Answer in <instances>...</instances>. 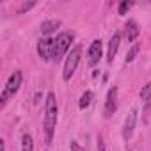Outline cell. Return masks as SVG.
Returning <instances> with one entry per match:
<instances>
[{
  "mask_svg": "<svg viewBox=\"0 0 151 151\" xmlns=\"http://www.w3.org/2000/svg\"><path fill=\"white\" fill-rule=\"evenodd\" d=\"M22 78H23L22 77V71H14L9 77V80H7V84H6V87L2 91V96H0V109H4L7 105V101L18 93V89L22 86Z\"/></svg>",
  "mask_w": 151,
  "mask_h": 151,
  "instance_id": "obj_2",
  "label": "cell"
},
{
  "mask_svg": "<svg viewBox=\"0 0 151 151\" xmlns=\"http://www.w3.org/2000/svg\"><path fill=\"white\" fill-rule=\"evenodd\" d=\"M59 27H60V22L59 20H48V22H43L41 23V32L43 34H52Z\"/></svg>",
  "mask_w": 151,
  "mask_h": 151,
  "instance_id": "obj_11",
  "label": "cell"
},
{
  "mask_svg": "<svg viewBox=\"0 0 151 151\" xmlns=\"http://www.w3.org/2000/svg\"><path fill=\"white\" fill-rule=\"evenodd\" d=\"M119 43H121V34L116 32V34L110 37V43H109V52H107V60H109V62L114 60V57H116V53H117V50H119Z\"/></svg>",
  "mask_w": 151,
  "mask_h": 151,
  "instance_id": "obj_9",
  "label": "cell"
},
{
  "mask_svg": "<svg viewBox=\"0 0 151 151\" xmlns=\"http://www.w3.org/2000/svg\"><path fill=\"white\" fill-rule=\"evenodd\" d=\"M71 41H73V36H71L69 32H60V34L53 39V60H55V62H59V60L66 55V52H68L69 46H71Z\"/></svg>",
  "mask_w": 151,
  "mask_h": 151,
  "instance_id": "obj_3",
  "label": "cell"
},
{
  "mask_svg": "<svg viewBox=\"0 0 151 151\" xmlns=\"http://www.w3.org/2000/svg\"><path fill=\"white\" fill-rule=\"evenodd\" d=\"M71 151H84V149H82L77 142H71Z\"/></svg>",
  "mask_w": 151,
  "mask_h": 151,
  "instance_id": "obj_18",
  "label": "cell"
},
{
  "mask_svg": "<svg viewBox=\"0 0 151 151\" xmlns=\"http://www.w3.org/2000/svg\"><path fill=\"white\" fill-rule=\"evenodd\" d=\"M34 6H36V2H23V4H22V7L18 9V13L22 14V13H25V11H29V9H32Z\"/></svg>",
  "mask_w": 151,
  "mask_h": 151,
  "instance_id": "obj_17",
  "label": "cell"
},
{
  "mask_svg": "<svg viewBox=\"0 0 151 151\" xmlns=\"http://www.w3.org/2000/svg\"><path fill=\"white\" fill-rule=\"evenodd\" d=\"M139 50H140V46H139V45L135 43V45H133V46L130 48V52L126 53V64H128V62H132V60H133V59L137 57V53H139Z\"/></svg>",
  "mask_w": 151,
  "mask_h": 151,
  "instance_id": "obj_14",
  "label": "cell"
},
{
  "mask_svg": "<svg viewBox=\"0 0 151 151\" xmlns=\"http://www.w3.org/2000/svg\"><path fill=\"white\" fill-rule=\"evenodd\" d=\"M101 53H103V45L100 39H94L87 50V64L89 66H96L101 59Z\"/></svg>",
  "mask_w": 151,
  "mask_h": 151,
  "instance_id": "obj_5",
  "label": "cell"
},
{
  "mask_svg": "<svg viewBox=\"0 0 151 151\" xmlns=\"http://www.w3.org/2000/svg\"><path fill=\"white\" fill-rule=\"evenodd\" d=\"M91 101H93V91H86L82 96H80V101H78V107L84 110V109H87L89 105H91Z\"/></svg>",
  "mask_w": 151,
  "mask_h": 151,
  "instance_id": "obj_12",
  "label": "cell"
},
{
  "mask_svg": "<svg viewBox=\"0 0 151 151\" xmlns=\"http://www.w3.org/2000/svg\"><path fill=\"white\" fill-rule=\"evenodd\" d=\"M80 55H82V46H75L71 50V53L68 55V59L64 62V69H62V78L66 82L73 77V73L77 71V66L80 62Z\"/></svg>",
  "mask_w": 151,
  "mask_h": 151,
  "instance_id": "obj_4",
  "label": "cell"
},
{
  "mask_svg": "<svg viewBox=\"0 0 151 151\" xmlns=\"http://www.w3.org/2000/svg\"><path fill=\"white\" fill-rule=\"evenodd\" d=\"M135 121H137V110L132 109L130 114L124 119V128H123V139L124 140H130L132 139V133H133V128H135Z\"/></svg>",
  "mask_w": 151,
  "mask_h": 151,
  "instance_id": "obj_8",
  "label": "cell"
},
{
  "mask_svg": "<svg viewBox=\"0 0 151 151\" xmlns=\"http://www.w3.org/2000/svg\"><path fill=\"white\" fill-rule=\"evenodd\" d=\"M132 7V2H126V0H124V2H121L119 4V9H117V13L119 14H126V11Z\"/></svg>",
  "mask_w": 151,
  "mask_h": 151,
  "instance_id": "obj_16",
  "label": "cell"
},
{
  "mask_svg": "<svg viewBox=\"0 0 151 151\" xmlns=\"http://www.w3.org/2000/svg\"><path fill=\"white\" fill-rule=\"evenodd\" d=\"M140 98H142V100H151V82H147V84L140 89Z\"/></svg>",
  "mask_w": 151,
  "mask_h": 151,
  "instance_id": "obj_15",
  "label": "cell"
},
{
  "mask_svg": "<svg viewBox=\"0 0 151 151\" xmlns=\"http://www.w3.org/2000/svg\"><path fill=\"white\" fill-rule=\"evenodd\" d=\"M22 151H34V142L29 133H25L22 137Z\"/></svg>",
  "mask_w": 151,
  "mask_h": 151,
  "instance_id": "obj_13",
  "label": "cell"
},
{
  "mask_svg": "<svg viewBox=\"0 0 151 151\" xmlns=\"http://www.w3.org/2000/svg\"><path fill=\"white\" fill-rule=\"evenodd\" d=\"M45 135H46V142L50 144L53 140V133H55V126H57V100L53 93L46 94V103H45Z\"/></svg>",
  "mask_w": 151,
  "mask_h": 151,
  "instance_id": "obj_1",
  "label": "cell"
},
{
  "mask_svg": "<svg viewBox=\"0 0 151 151\" xmlns=\"http://www.w3.org/2000/svg\"><path fill=\"white\" fill-rule=\"evenodd\" d=\"M116 107H117V87L114 86V87H110L109 89V93H107V100H105V117H109V116H112L114 114V110H116Z\"/></svg>",
  "mask_w": 151,
  "mask_h": 151,
  "instance_id": "obj_7",
  "label": "cell"
},
{
  "mask_svg": "<svg viewBox=\"0 0 151 151\" xmlns=\"http://www.w3.org/2000/svg\"><path fill=\"white\" fill-rule=\"evenodd\" d=\"M37 53H39V57L45 62L50 60V59H53V39H50V37L41 39L37 43Z\"/></svg>",
  "mask_w": 151,
  "mask_h": 151,
  "instance_id": "obj_6",
  "label": "cell"
},
{
  "mask_svg": "<svg viewBox=\"0 0 151 151\" xmlns=\"http://www.w3.org/2000/svg\"><path fill=\"white\" fill-rule=\"evenodd\" d=\"M124 34H126V39H128V41H135V39H137V36L140 34L137 22L128 20V22H126V25H124Z\"/></svg>",
  "mask_w": 151,
  "mask_h": 151,
  "instance_id": "obj_10",
  "label": "cell"
}]
</instances>
